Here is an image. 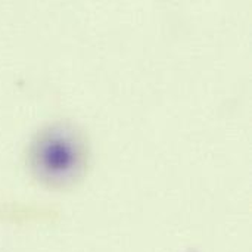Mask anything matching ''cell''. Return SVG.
I'll use <instances>...</instances> for the list:
<instances>
[{"instance_id": "cell-1", "label": "cell", "mask_w": 252, "mask_h": 252, "mask_svg": "<svg viewBox=\"0 0 252 252\" xmlns=\"http://www.w3.org/2000/svg\"><path fill=\"white\" fill-rule=\"evenodd\" d=\"M27 162L41 185L52 189L72 188L84 177L89 165L86 137L72 124H52L31 142Z\"/></svg>"}]
</instances>
